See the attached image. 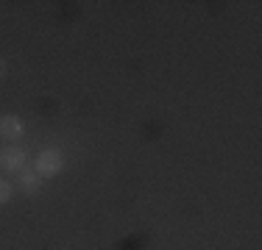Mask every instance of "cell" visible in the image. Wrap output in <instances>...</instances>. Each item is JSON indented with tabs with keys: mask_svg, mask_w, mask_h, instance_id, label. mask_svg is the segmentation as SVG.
Segmentation results:
<instances>
[{
	"mask_svg": "<svg viewBox=\"0 0 262 250\" xmlns=\"http://www.w3.org/2000/svg\"><path fill=\"white\" fill-rule=\"evenodd\" d=\"M0 167L6 172H23L26 170V150L23 147H3L0 150Z\"/></svg>",
	"mask_w": 262,
	"mask_h": 250,
	"instance_id": "cell-2",
	"label": "cell"
},
{
	"mask_svg": "<svg viewBox=\"0 0 262 250\" xmlns=\"http://www.w3.org/2000/svg\"><path fill=\"white\" fill-rule=\"evenodd\" d=\"M61 170H64V161H61V153H59V150H56V147L39 150V156H36V161H34V172L39 175L42 181L56 178Z\"/></svg>",
	"mask_w": 262,
	"mask_h": 250,
	"instance_id": "cell-1",
	"label": "cell"
},
{
	"mask_svg": "<svg viewBox=\"0 0 262 250\" xmlns=\"http://www.w3.org/2000/svg\"><path fill=\"white\" fill-rule=\"evenodd\" d=\"M3 75H6V61L0 59V78H3Z\"/></svg>",
	"mask_w": 262,
	"mask_h": 250,
	"instance_id": "cell-6",
	"label": "cell"
},
{
	"mask_svg": "<svg viewBox=\"0 0 262 250\" xmlns=\"http://www.w3.org/2000/svg\"><path fill=\"white\" fill-rule=\"evenodd\" d=\"M17 184H20V189L26 192V195H36V192H39V186H42V178L34 170H23Z\"/></svg>",
	"mask_w": 262,
	"mask_h": 250,
	"instance_id": "cell-4",
	"label": "cell"
},
{
	"mask_svg": "<svg viewBox=\"0 0 262 250\" xmlns=\"http://www.w3.org/2000/svg\"><path fill=\"white\" fill-rule=\"evenodd\" d=\"M11 200V184L0 178V203H9Z\"/></svg>",
	"mask_w": 262,
	"mask_h": 250,
	"instance_id": "cell-5",
	"label": "cell"
},
{
	"mask_svg": "<svg viewBox=\"0 0 262 250\" xmlns=\"http://www.w3.org/2000/svg\"><path fill=\"white\" fill-rule=\"evenodd\" d=\"M23 131H26V125H23L20 117H14V114L0 117V136H3V139H20Z\"/></svg>",
	"mask_w": 262,
	"mask_h": 250,
	"instance_id": "cell-3",
	"label": "cell"
}]
</instances>
